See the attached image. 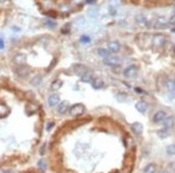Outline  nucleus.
I'll list each match as a JSON object with an SVG mask.
<instances>
[{
    "label": "nucleus",
    "instance_id": "nucleus-1",
    "mask_svg": "<svg viewBox=\"0 0 175 173\" xmlns=\"http://www.w3.org/2000/svg\"><path fill=\"white\" fill-rule=\"evenodd\" d=\"M69 112H70V115L72 117H80L85 112V107L82 104H75L73 105L72 107H70Z\"/></svg>",
    "mask_w": 175,
    "mask_h": 173
},
{
    "label": "nucleus",
    "instance_id": "nucleus-2",
    "mask_svg": "<svg viewBox=\"0 0 175 173\" xmlns=\"http://www.w3.org/2000/svg\"><path fill=\"white\" fill-rule=\"evenodd\" d=\"M167 37L164 34H155L153 37V45L157 48H160L165 44Z\"/></svg>",
    "mask_w": 175,
    "mask_h": 173
},
{
    "label": "nucleus",
    "instance_id": "nucleus-3",
    "mask_svg": "<svg viewBox=\"0 0 175 173\" xmlns=\"http://www.w3.org/2000/svg\"><path fill=\"white\" fill-rule=\"evenodd\" d=\"M137 74V66H135V65H130V66H128L124 71V76L126 78H129V79L135 77Z\"/></svg>",
    "mask_w": 175,
    "mask_h": 173
},
{
    "label": "nucleus",
    "instance_id": "nucleus-4",
    "mask_svg": "<svg viewBox=\"0 0 175 173\" xmlns=\"http://www.w3.org/2000/svg\"><path fill=\"white\" fill-rule=\"evenodd\" d=\"M104 62L106 65H111V66H116V65H119L120 64V59L116 56H109L106 58H104Z\"/></svg>",
    "mask_w": 175,
    "mask_h": 173
},
{
    "label": "nucleus",
    "instance_id": "nucleus-5",
    "mask_svg": "<svg viewBox=\"0 0 175 173\" xmlns=\"http://www.w3.org/2000/svg\"><path fill=\"white\" fill-rule=\"evenodd\" d=\"M26 61H27V56H26L25 53H17V55H15L13 58L14 64H16L18 66L19 65H25Z\"/></svg>",
    "mask_w": 175,
    "mask_h": 173
},
{
    "label": "nucleus",
    "instance_id": "nucleus-6",
    "mask_svg": "<svg viewBox=\"0 0 175 173\" xmlns=\"http://www.w3.org/2000/svg\"><path fill=\"white\" fill-rule=\"evenodd\" d=\"M73 69H74V73H75L78 76H83L85 73H87L89 71L88 67H86L85 65H83V64H75L74 66H73Z\"/></svg>",
    "mask_w": 175,
    "mask_h": 173
},
{
    "label": "nucleus",
    "instance_id": "nucleus-7",
    "mask_svg": "<svg viewBox=\"0 0 175 173\" xmlns=\"http://www.w3.org/2000/svg\"><path fill=\"white\" fill-rule=\"evenodd\" d=\"M15 72H16V74L18 75L19 77H27L28 75L30 74V69L29 67L25 66V65H19Z\"/></svg>",
    "mask_w": 175,
    "mask_h": 173
},
{
    "label": "nucleus",
    "instance_id": "nucleus-8",
    "mask_svg": "<svg viewBox=\"0 0 175 173\" xmlns=\"http://www.w3.org/2000/svg\"><path fill=\"white\" fill-rule=\"evenodd\" d=\"M70 109V107H69V103L66 101H60L58 106H57V111L59 115H65L66 112H68V110Z\"/></svg>",
    "mask_w": 175,
    "mask_h": 173
},
{
    "label": "nucleus",
    "instance_id": "nucleus-9",
    "mask_svg": "<svg viewBox=\"0 0 175 173\" xmlns=\"http://www.w3.org/2000/svg\"><path fill=\"white\" fill-rule=\"evenodd\" d=\"M47 103H49V107H56L58 106V104L60 103V97L59 95L57 94H52L49 96V99H47Z\"/></svg>",
    "mask_w": 175,
    "mask_h": 173
},
{
    "label": "nucleus",
    "instance_id": "nucleus-10",
    "mask_svg": "<svg viewBox=\"0 0 175 173\" xmlns=\"http://www.w3.org/2000/svg\"><path fill=\"white\" fill-rule=\"evenodd\" d=\"M168 25H169L168 19L165 18V17H163V16H161V17H158V18H157V20L155 21L154 26H155V28H165Z\"/></svg>",
    "mask_w": 175,
    "mask_h": 173
},
{
    "label": "nucleus",
    "instance_id": "nucleus-11",
    "mask_svg": "<svg viewBox=\"0 0 175 173\" xmlns=\"http://www.w3.org/2000/svg\"><path fill=\"white\" fill-rule=\"evenodd\" d=\"M165 118H167V113H165V111H163V110H159V111H157L156 113H155L153 120L155 123H160V122H162Z\"/></svg>",
    "mask_w": 175,
    "mask_h": 173
},
{
    "label": "nucleus",
    "instance_id": "nucleus-12",
    "mask_svg": "<svg viewBox=\"0 0 175 173\" xmlns=\"http://www.w3.org/2000/svg\"><path fill=\"white\" fill-rule=\"evenodd\" d=\"M135 109L139 112H141V113H144L148 109V104L145 101H139L135 104Z\"/></svg>",
    "mask_w": 175,
    "mask_h": 173
},
{
    "label": "nucleus",
    "instance_id": "nucleus-13",
    "mask_svg": "<svg viewBox=\"0 0 175 173\" xmlns=\"http://www.w3.org/2000/svg\"><path fill=\"white\" fill-rule=\"evenodd\" d=\"M131 129L135 135L140 136V135H142L143 134V129H144V127H143V125L140 122H135L131 125Z\"/></svg>",
    "mask_w": 175,
    "mask_h": 173
},
{
    "label": "nucleus",
    "instance_id": "nucleus-14",
    "mask_svg": "<svg viewBox=\"0 0 175 173\" xmlns=\"http://www.w3.org/2000/svg\"><path fill=\"white\" fill-rule=\"evenodd\" d=\"M90 83H92V88L96 89V90L102 89L103 87H104V81H103V80L101 79V78H98V77L94 78V79H92V81Z\"/></svg>",
    "mask_w": 175,
    "mask_h": 173
},
{
    "label": "nucleus",
    "instance_id": "nucleus-15",
    "mask_svg": "<svg viewBox=\"0 0 175 173\" xmlns=\"http://www.w3.org/2000/svg\"><path fill=\"white\" fill-rule=\"evenodd\" d=\"M108 47H109V50L112 51V53H118L120 50V44L118 42H116V41H112L108 44Z\"/></svg>",
    "mask_w": 175,
    "mask_h": 173
},
{
    "label": "nucleus",
    "instance_id": "nucleus-16",
    "mask_svg": "<svg viewBox=\"0 0 175 173\" xmlns=\"http://www.w3.org/2000/svg\"><path fill=\"white\" fill-rule=\"evenodd\" d=\"M162 123H163V125L165 128H172L175 124V119H174V117L170 115V117L165 118V119L162 121Z\"/></svg>",
    "mask_w": 175,
    "mask_h": 173
},
{
    "label": "nucleus",
    "instance_id": "nucleus-17",
    "mask_svg": "<svg viewBox=\"0 0 175 173\" xmlns=\"http://www.w3.org/2000/svg\"><path fill=\"white\" fill-rule=\"evenodd\" d=\"M81 80L82 81H83V82H92V79H94V74H92V71H90V69H89L88 72L87 73H85V74L83 75V76H81Z\"/></svg>",
    "mask_w": 175,
    "mask_h": 173
},
{
    "label": "nucleus",
    "instance_id": "nucleus-18",
    "mask_svg": "<svg viewBox=\"0 0 175 173\" xmlns=\"http://www.w3.org/2000/svg\"><path fill=\"white\" fill-rule=\"evenodd\" d=\"M165 87H167L168 91L170 93L175 95V80L174 79H169L165 82Z\"/></svg>",
    "mask_w": 175,
    "mask_h": 173
},
{
    "label": "nucleus",
    "instance_id": "nucleus-19",
    "mask_svg": "<svg viewBox=\"0 0 175 173\" xmlns=\"http://www.w3.org/2000/svg\"><path fill=\"white\" fill-rule=\"evenodd\" d=\"M10 113V108L6 104H0V119L6 118Z\"/></svg>",
    "mask_w": 175,
    "mask_h": 173
},
{
    "label": "nucleus",
    "instance_id": "nucleus-20",
    "mask_svg": "<svg viewBox=\"0 0 175 173\" xmlns=\"http://www.w3.org/2000/svg\"><path fill=\"white\" fill-rule=\"evenodd\" d=\"M42 80H43V78L41 75H35V77L30 80V85H33V87H40V85L42 83Z\"/></svg>",
    "mask_w": 175,
    "mask_h": 173
},
{
    "label": "nucleus",
    "instance_id": "nucleus-21",
    "mask_svg": "<svg viewBox=\"0 0 175 173\" xmlns=\"http://www.w3.org/2000/svg\"><path fill=\"white\" fill-rule=\"evenodd\" d=\"M135 21H137L140 26H147L148 25L147 18H146L144 15H137V17H135Z\"/></svg>",
    "mask_w": 175,
    "mask_h": 173
},
{
    "label": "nucleus",
    "instance_id": "nucleus-22",
    "mask_svg": "<svg viewBox=\"0 0 175 173\" xmlns=\"http://www.w3.org/2000/svg\"><path fill=\"white\" fill-rule=\"evenodd\" d=\"M61 87H62V81L60 79L54 80V81L51 83V90L52 91H58Z\"/></svg>",
    "mask_w": 175,
    "mask_h": 173
},
{
    "label": "nucleus",
    "instance_id": "nucleus-23",
    "mask_svg": "<svg viewBox=\"0 0 175 173\" xmlns=\"http://www.w3.org/2000/svg\"><path fill=\"white\" fill-rule=\"evenodd\" d=\"M156 172V165L154 164H148L144 168V173H155Z\"/></svg>",
    "mask_w": 175,
    "mask_h": 173
},
{
    "label": "nucleus",
    "instance_id": "nucleus-24",
    "mask_svg": "<svg viewBox=\"0 0 175 173\" xmlns=\"http://www.w3.org/2000/svg\"><path fill=\"white\" fill-rule=\"evenodd\" d=\"M98 55H99L100 57H102V58H106V57L110 56L111 53L109 49H105V48H99V49H98Z\"/></svg>",
    "mask_w": 175,
    "mask_h": 173
},
{
    "label": "nucleus",
    "instance_id": "nucleus-25",
    "mask_svg": "<svg viewBox=\"0 0 175 173\" xmlns=\"http://www.w3.org/2000/svg\"><path fill=\"white\" fill-rule=\"evenodd\" d=\"M38 167H39V169H40L41 171H43V172H44V171L46 170V168H47V165H46L45 160H43V159L39 160Z\"/></svg>",
    "mask_w": 175,
    "mask_h": 173
},
{
    "label": "nucleus",
    "instance_id": "nucleus-26",
    "mask_svg": "<svg viewBox=\"0 0 175 173\" xmlns=\"http://www.w3.org/2000/svg\"><path fill=\"white\" fill-rule=\"evenodd\" d=\"M116 99L118 101H125L127 99V94L125 93H117L116 94Z\"/></svg>",
    "mask_w": 175,
    "mask_h": 173
},
{
    "label": "nucleus",
    "instance_id": "nucleus-27",
    "mask_svg": "<svg viewBox=\"0 0 175 173\" xmlns=\"http://www.w3.org/2000/svg\"><path fill=\"white\" fill-rule=\"evenodd\" d=\"M167 153L169 155H175V144H171L167 147Z\"/></svg>",
    "mask_w": 175,
    "mask_h": 173
},
{
    "label": "nucleus",
    "instance_id": "nucleus-28",
    "mask_svg": "<svg viewBox=\"0 0 175 173\" xmlns=\"http://www.w3.org/2000/svg\"><path fill=\"white\" fill-rule=\"evenodd\" d=\"M88 15L92 16V17H96L98 15V10L97 9H90L88 11Z\"/></svg>",
    "mask_w": 175,
    "mask_h": 173
},
{
    "label": "nucleus",
    "instance_id": "nucleus-29",
    "mask_svg": "<svg viewBox=\"0 0 175 173\" xmlns=\"http://www.w3.org/2000/svg\"><path fill=\"white\" fill-rule=\"evenodd\" d=\"M45 25L47 27H49V28H55V27H56V23H55V21H52L51 19L45 20Z\"/></svg>",
    "mask_w": 175,
    "mask_h": 173
},
{
    "label": "nucleus",
    "instance_id": "nucleus-30",
    "mask_svg": "<svg viewBox=\"0 0 175 173\" xmlns=\"http://www.w3.org/2000/svg\"><path fill=\"white\" fill-rule=\"evenodd\" d=\"M89 41H90V37L87 36V35H83V36L81 37V42L83 43V44H87V43H89Z\"/></svg>",
    "mask_w": 175,
    "mask_h": 173
},
{
    "label": "nucleus",
    "instance_id": "nucleus-31",
    "mask_svg": "<svg viewBox=\"0 0 175 173\" xmlns=\"http://www.w3.org/2000/svg\"><path fill=\"white\" fill-rule=\"evenodd\" d=\"M168 21H169L170 25H175V14H173V15L169 18V20Z\"/></svg>",
    "mask_w": 175,
    "mask_h": 173
},
{
    "label": "nucleus",
    "instance_id": "nucleus-32",
    "mask_svg": "<svg viewBox=\"0 0 175 173\" xmlns=\"http://www.w3.org/2000/svg\"><path fill=\"white\" fill-rule=\"evenodd\" d=\"M53 126H54V123H53V122L47 123V125H46V131H51Z\"/></svg>",
    "mask_w": 175,
    "mask_h": 173
},
{
    "label": "nucleus",
    "instance_id": "nucleus-33",
    "mask_svg": "<svg viewBox=\"0 0 175 173\" xmlns=\"http://www.w3.org/2000/svg\"><path fill=\"white\" fill-rule=\"evenodd\" d=\"M3 48H4V42L2 39H0V49H3Z\"/></svg>",
    "mask_w": 175,
    "mask_h": 173
},
{
    "label": "nucleus",
    "instance_id": "nucleus-34",
    "mask_svg": "<svg viewBox=\"0 0 175 173\" xmlns=\"http://www.w3.org/2000/svg\"><path fill=\"white\" fill-rule=\"evenodd\" d=\"M95 2V0H87V3H89V4H90V3H94Z\"/></svg>",
    "mask_w": 175,
    "mask_h": 173
},
{
    "label": "nucleus",
    "instance_id": "nucleus-35",
    "mask_svg": "<svg viewBox=\"0 0 175 173\" xmlns=\"http://www.w3.org/2000/svg\"><path fill=\"white\" fill-rule=\"evenodd\" d=\"M160 173H169V172H168V171H161Z\"/></svg>",
    "mask_w": 175,
    "mask_h": 173
},
{
    "label": "nucleus",
    "instance_id": "nucleus-36",
    "mask_svg": "<svg viewBox=\"0 0 175 173\" xmlns=\"http://www.w3.org/2000/svg\"><path fill=\"white\" fill-rule=\"evenodd\" d=\"M173 51L175 53V45H174V47H173Z\"/></svg>",
    "mask_w": 175,
    "mask_h": 173
}]
</instances>
